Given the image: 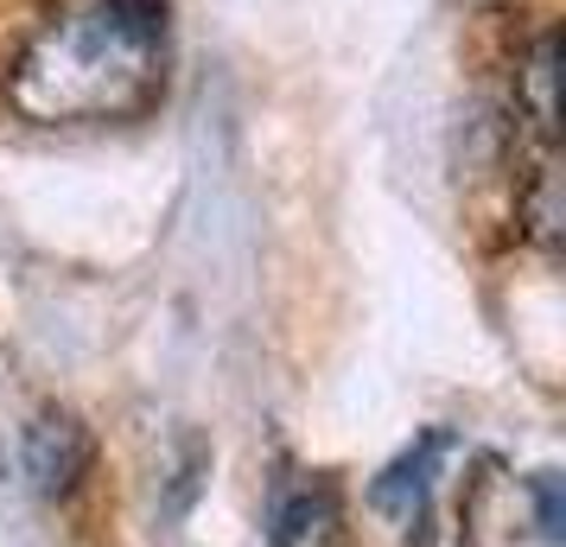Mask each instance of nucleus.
I'll return each instance as SVG.
<instances>
[{"label": "nucleus", "mask_w": 566, "mask_h": 547, "mask_svg": "<svg viewBox=\"0 0 566 547\" xmlns=\"http://www.w3.org/2000/svg\"><path fill=\"white\" fill-rule=\"evenodd\" d=\"M439 459H446V433H420V445H408L395 465L369 484V503L382 509L408 541L427 547V522H433V477H439Z\"/></svg>", "instance_id": "nucleus-3"}, {"label": "nucleus", "mask_w": 566, "mask_h": 547, "mask_svg": "<svg viewBox=\"0 0 566 547\" xmlns=\"http://www.w3.org/2000/svg\"><path fill=\"white\" fill-rule=\"evenodd\" d=\"M515 108L528 115L541 147H554V134H560V32L554 27H541L528 52L515 57Z\"/></svg>", "instance_id": "nucleus-4"}, {"label": "nucleus", "mask_w": 566, "mask_h": 547, "mask_svg": "<svg viewBox=\"0 0 566 547\" xmlns=\"http://www.w3.org/2000/svg\"><path fill=\"white\" fill-rule=\"evenodd\" d=\"M528 496H535L541 535H547V541H560V528H566V509H560V477H554V471H535V477H528Z\"/></svg>", "instance_id": "nucleus-7"}, {"label": "nucleus", "mask_w": 566, "mask_h": 547, "mask_svg": "<svg viewBox=\"0 0 566 547\" xmlns=\"http://www.w3.org/2000/svg\"><path fill=\"white\" fill-rule=\"evenodd\" d=\"M90 459H96V440H90V427H83L77 414H64V408H45V414L27 427V440H20L27 484L39 496H52V503H64V496L90 477Z\"/></svg>", "instance_id": "nucleus-2"}, {"label": "nucleus", "mask_w": 566, "mask_h": 547, "mask_svg": "<svg viewBox=\"0 0 566 547\" xmlns=\"http://www.w3.org/2000/svg\"><path fill=\"white\" fill-rule=\"evenodd\" d=\"M325 528H337V491L325 477H306V484L281 491V503H274V547H312Z\"/></svg>", "instance_id": "nucleus-6"}, {"label": "nucleus", "mask_w": 566, "mask_h": 547, "mask_svg": "<svg viewBox=\"0 0 566 547\" xmlns=\"http://www.w3.org/2000/svg\"><path fill=\"white\" fill-rule=\"evenodd\" d=\"M515 210H522V235L554 255V249H560V223H566L560 159H554V147H541V159L528 166V179H522V191H515Z\"/></svg>", "instance_id": "nucleus-5"}, {"label": "nucleus", "mask_w": 566, "mask_h": 547, "mask_svg": "<svg viewBox=\"0 0 566 547\" xmlns=\"http://www.w3.org/2000/svg\"><path fill=\"white\" fill-rule=\"evenodd\" d=\"M166 90V13L159 0H77L52 13L7 77V103L39 128L128 122Z\"/></svg>", "instance_id": "nucleus-1"}]
</instances>
